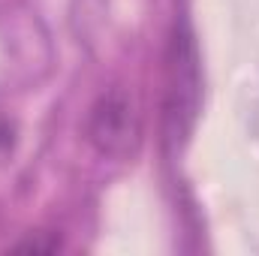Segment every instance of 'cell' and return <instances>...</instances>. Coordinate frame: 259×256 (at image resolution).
<instances>
[{
  "label": "cell",
  "mask_w": 259,
  "mask_h": 256,
  "mask_svg": "<svg viewBox=\"0 0 259 256\" xmlns=\"http://www.w3.org/2000/svg\"><path fill=\"white\" fill-rule=\"evenodd\" d=\"M202 115V55L187 18H178L166 49L163 91V139L178 154L193 139Z\"/></svg>",
  "instance_id": "obj_1"
},
{
  "label": "cell",
  "mask_w": 259,
  "mask_h": 256,
  "mask_svg": "<svg viewBox=\"0 0 259 256\" xmlns=\"http://www.w3.org/2000/svg\"><path fill=\"white\" fill-rule=\"evenodd\" d=\"M88 142L97 148V154L127 163L139 154L142 145V115L127 88H109L97 97V103L88 112Z\"/></svg>",
  "instance_id": "obj_2"
}]
</instances>
